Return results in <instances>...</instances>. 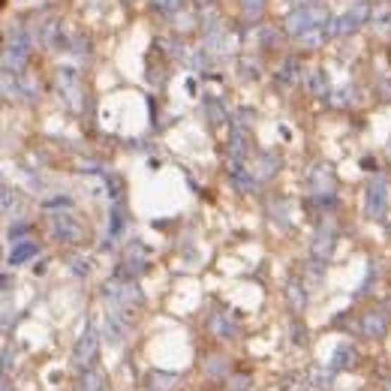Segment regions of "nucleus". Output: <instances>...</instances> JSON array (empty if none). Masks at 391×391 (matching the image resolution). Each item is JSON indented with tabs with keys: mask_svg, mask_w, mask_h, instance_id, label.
Instances as JSON below:
<instances>
[{
	"mask_svg": "<svg viewBox=\"0 0 391 391\" xmlns=\"http://www.w3.org/2000/svg\"><path fill=\"white\" fill-rule=\"evenodd\" d=\"M331 25V15H328V9H322V6H295V13L289 15L286 21V30L292 33V37H304V33L310 30H316V27H325Z\"/></svg>",
	"mask_w": 391,
	"mask_h": 391,
	"instance_id": "1",
	"label": "nucleus"
},
{
	"mask_svg": "<svg viewBox=\"0 0 391 391\" xmlns=\"http://www.w3.org/2000/svg\"><path fill=\"white\" fill-rule=\"evenodd\" d=\"M103 295H106V301H111V307H115L118 313H124V310H130L132 304H139V301H142L139 286L132 280H108L106 289H103Z\"/></svg>",
	"mask_w": 391,
	"mask_h": 391,
	"instance_id": "2",
	"label": "nucleus"
},
{
	"mask_svg": "<svg viewBox=\"0 0 391 391\" xmlns=\"http://www.w3.org/2000/svg\"><path fill=\"white\" fill-rule=\"evenodd\" d=\"M364 214L371 217V220H385V214H388V187H385V178H373V181L367 184Z\"/></svg>",
	"mask_w": 391,
	"mask_h": 391,
	"instance_id": "3",
	"label": "nucleus"
},
{
	"mask_svg": "<svg viewBox=\"0 0 391 391\" xmlns=\"http://www.w3.org/2000/svg\"><path fill=\"white\" fill-rule=\"evenodd\" d=\"M97 340H99V334L94 328V322H87V328L82 331V337H78L75 349H73V364L78 371H91V364L97 361Z\"/></svg>",
	"mask_w": 391,
	"mask_h": 391,
	"instance_id": "4",
	"label": "nucleus"
},
{
	"mask_svg": "<svg viewBox=\"0 0 391 391\" xmlns=\"http://www.w3.org/2000/svg\"><path fill=\"white\" fill-rule=\"evenodd\" d=\"M27 46H30V37L25 30H18L15 37L6 42V49H4V73H9V75L21 73V66H25V61H27Z\"/></svg>",
	"mask_w": 391,
	"mask_h": 391,
	"instance_id": "5",
	"label": "nucleus"
},
{
	"mask_svg": "<svg viewBox=\"0 0 391 391\" xmlns=\"http://www.w3.org/2000/svg\"><path fill=\"white\" fill-rule=\"evenodd\" d=\"M58 91L70 103V108H82V78L73 66H61L58 70Z\"/></svg>",
	"mask_w": 391,
	"mask_h": 391,
	"instance_id": "6",
	"label": "nucleus"
},
{
	"mask_svg": "<svg viewBox=\"0 0 391 391\" xmlns=\"http://www.w3.org/2000/svg\"><path fill=\"white\" fill-rule=\"evenodd\" d=\"M367 4H359L355 9H349V13H343L337 21H334V37H349V33H355L361 25H364V18H367Z\"/></svg>",
	"mask_w": 391,
	"mask_h": 391,
	"instance_id": "7",
	"label": "nucleus"
},
{
	"mask_svg": "<svg viewBox=\"0 0 391 391\" xmlns=\"http://www.w3.org/2000/svg\"><path fill=\"white\" fill-rule=\"evenodd\" d=\"M51 235L58 241H66V244H73V241H78L82 238V226L70 217V214H54L51 217Z\"/></svg>",
	"mask_w": 391,
	"mask_h": 391,
	"instance_id": "8",
	"label": "nucleus"
},
{
	"mask_svg": "<svg viewBox=\"0 0 391 391\" xmlns=\"http://www.w3.org/2000/svg\"><path fill=\"white\" fill-rule=\"evenodd\" d=\"M385 331H388V313L385 310L364 313V319H361V334H364V337L379 340V337H385Z\"/></svg>",
	"mask_w": 391,
	"mask_h": 391,
	"instance_id": "9",
	"label": "nucleus"
},
{
	"mask_svg": "<svg viewBox=\"0 0 391 391\" xmlns=\"http://www.w3.org/2000/svg\"><path fill=\"white\" fill-rule=\"evenodd\" d=\"M144 268H148V247L144 244H132V247L127 250V256H124V274L127 277H139Z\"/></svg>",
	"mask_w": 391,
	"mask_h": 391,
	"instance_id": "10",
	"label": "nucleus"
},
{
	"mask_svg": "<svg viewBox=\"0 0 391 391\" xmlns=\"http://www.w3.org/2000/svg\"><path fill=\"white\" fill-rule=\"evenodd\" d=\"M250 156V136H247V130H232V136H229V160L232 163H244Z\"/></svg>",
	"mask_w": 391,
	"mask_h": 391,
	"instance_id": "11",
	"label": "nucleus"
},
{
	"mask_svg": "<svg viewBox=\"0 0 391 391\" xmlns=\"http://www.w3.org/2000/svg\"><path fill=\"white\" fill-rule=\"evenodd\" d=\"M334 238H337V232H334L331 226H322V229H319V235H316V241H313L310 253L316 256L319 262H325L328 256H331V250H334Z\"/></svg>",
	"mask_w": 391,
	"mask_h": 391,
	"instance_id": "12",
	"label": "nucleus"
},
{
	"mask_svg": "<svg viewBox=\"0 0 391 391\" xmlns=\"http://www.w3.org/2000/svg\"><path fill=\"white\" fill-rule=\"evenodd\" d=\"M37 253H39V247L33 241H18L15 247H13V253H9V265H21V262L33 259Z\"/></svg>",
	"mask_w": 391,
	"mask_h": 391,
	"instance_id": "13",
	"label": "nucleus"
},
{
	"mask_svg": "<svg viewBox=\"0 0 391 391\" xmlns=\"http://www.w3.org/2000/svg\"><path fill=\"white\" fill-rule=\"evenodd\" d=\"M274 169H277V156L274 154H262L259 163H256V169H253L256 181H268V178L274 175Z\"/></svg>",
	"mask_w": 391,
	"mask_h": 391,
	"instance_id": "14",
	"label": "nucleus"
},
{
	"mask_svg": "<svg viewBox=\"0 0 391 391\" xmlns=\"http://www.w3.org/2000/svg\"><path fill=\"white\" fill-rule=\"evenodd\" d=\"M355 359H359V355H355V349H352L349 343H343L340 349L334 352V364H331V371H343V367H352Z\"/></svg>",
	"mask_w": 391,
	"mask_h": 391,
	"instance_id": "15",
	"label": "nucleus"
},
{
	"mask_svg": "<svg viewBox=\"0 0 391 391\" xmlns=\"http://www.w3.org/2000/svg\"><path fill=\"white\" fill-rule=\"evenodd\" d=\"M82 391H108V388H106L103 373H97V371H85V376H82Z\"/></svg>",
	"mask_w": 391,
	"mask_h": 391,
	"instance_id": "16",
	"label": "nucleus"
},
{
	"mask_svg": "<svg viewBox=\"0 0 391 391\" xmlns=\"http://www.w3.org/2000/svg\"><path fill=\"white\" fill-rule=\"evenodd\" d=\"M178 383L175 373H151V388L154 391H169Z\"/></svg>",
	"mask_w": 391,
	"mask_h": 391,
	"instance_id": "17",
	"label": "nucleus"
},
{
	"mask_svg": "<svg viewBox=\"0 0 391 391\" xmlns=\"http://www.w3.org/2000/svg\"><path fill=\"white\" fill-rule=\"evenodd\" d=\"M307 91H313V94H328V87H325V73H322V70H316V73H313L310 78H307Z\"/></svg>",
	"mask_w": 391,
	"mask_h": 391,
	"instance_id": "18",
	"label": "nucleus"
},
{
	"mask_svg": "<svg viewBox=\"0 0 391 391\" xmlns=\"http://www.w3.org/2000/svg\"><path fill=\"white\" fill-rule=\"evenodd\" d=\"M208 111H211V124H223V120H226V108H223L220 103H214V99H211V103L205 106V115H208Z\"/></svg>",
	"mask_w": 391,
	"mask_h": 391,
	"instance_id": "19",
	"label": "nucleus"
},
{
	"mask_svg": "<svg viewBox=\"0 0 391 391\" xmlns=\"http://www.w3.org/2000/svg\"><path fill=\"white\" fill-rule=\"evenodd\" d=\"M211 331H214V334H220V337H232V325H229V322H226V316H223V313H220V316L214 319V322H211Z\"/></svg>",
	"mask_w": 391,
	"mask_h": 391,
	"instance_id": "20",
	"label": "nucleus"
},
{
	"mask_svg": "<svg viewBox=\"0 0 391 391\" xmlns=\"http://www.w3.org/2000/svg\"><path fill=\"white\" fill-rule=\"evenodd\" d=\"M120 226H124V214H120V208H115V211H111V217H108V241L120 232Z\"/></svg>",
	"mask_w": 391,
	"mask_h": 391,
	"instance_id": "21",
	"label": "nucleus"
},
{
	"mask_svg": "<svg viewBox=\"0 0 391 391\" xmlns=\"http://www.w3.org/2000/svg\"><path fill=\"white\" fill-rule=\"evenodd\" d=\"M21 87H25V97H37L39 94V85H37V78H33L30 73H21Z\"/></svg>",
	"mask_w": 391,
	"mask_h": 391,
	"instance_id": "22",
	"label": "nucleus"
},
{
	"mask_svg": "<svg viewBox=\"0 0 391 391\" xmlns=\"http://www.w3.org/2000/svg\"><path fill=\"white\" fill-rule=\"evenodd\" d=\"M295 70H298V61L289 58V61L283 63V70L277 73V78H283V82H295Z\"/></svg>",
	"mask_w": 391,
	"mask_h": 391,
	"instance_id": "23",
	"label": "nucleus"
},
{
	"mask_svg": "<svg viewBox=\"0 0 391 391\" xmlns=\"http://www.w3.org/2000/svg\"><path fill=\"white\" fill-rule=\"evenodd\" d=\"M178 6H181V0H154V9H160V13H175Z\"/></svg>",
	"mask_w": 391,
	"mask_h": 391,
	"instance_id": "24",
	"label": "nucleus"
},
{
	"mask_svg": "<svg viewBox=\"0 0 391 391\" xmlns=\"http://www.w3.org/2000/svg\"><path fill=\"white\" fill-rule=\"evenodd\" d=\"M247 385H250V376H235V379H229V391H247Z\"/></svg>",
	"mask_w": 391,
	"mask_h": 391,
	"instance_id": "25",
	"label": "nucleus"
},
{
	"mask_svg": "<svg viewBox=\"0 0 391 391\" xmlns=\"http://www.w3.org/2000/svg\"><path fill=\"white\" fill-rule=\"evenodd\" d=\"M73 271L75 274H87V271H91V259H82V256H75V259H73Z\"/></svg>",
	"mask_w": 391,
	"mask_h": 391,
	"instance_id": "26",
	"label": "nucleus"
},
{
	"mask_svg": "<svg viewBox=\"0 0 391 391\" xmlns=\"http://www.w3.org/2000/svg\"><path fill=\"white\" fill-rule=\"evenodd\" d=\"M241 6H244V13H247V15H256L262 9V0H241Z\"/></svg>",
	"mask_w": 391,
	"mask_h": 391,
	"instance_id": "27",
	"label": "nucleus"
},
{
	"mask_svg": "<svg viewBox=\"0 0 391 391\" xmlns=\"http://www.w3.org/2000/svg\"><path fill=\"white\" fill-rule=\"evenodd\" d=\"M295 6H310V0H292Z\"/></svg>",
	"mask_w": 391,
	"mask_h": 391,
	"instance_id": "28",
	"label": "nucleus"
},
{
	"mask_svg": "<svg viewBox=\"0 0 391 391\" xmlns=\"http://www.w3.org/2000/svg\"><path fill=\"white\" fill-rule=\"evenodd\" d=\"M4 391H9V385H4Z\"/></svg>",
	"mask_w": 391,
	"mask_h": 391,
	"instance_id": "29",
	"label": "nucleus"
}]
</instances>
